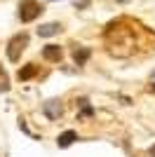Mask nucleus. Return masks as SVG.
Wrapping results in <instances>:
<instances>
[{
    "label": "nucleus",
    "mask_w": 155,
    "mask_h": 157,
    "mask_svg": "<svg viewBox=\"0 0 155 157\" xmlns=\"http://www.w3.org/2000/svg\"><path fill=\"white\" fill-rule=\"evenodd\" d=\"M42 14V5L38 0H21L19 2V19L21 24H31Z\"/></svg>",
    "instance_id": "f257e3e1"
},
{
    "label": "nucleus",
    "mask_w": 155,
    "mask_h": 157,
    "mask_svg": "<svg viewBox=\"0 0 155 157\" xmlns=\"http://www.w3.org/2000/svg\"><path fill=\"white\" fill-rule=\"evenodd\" d=\"M26 45H28V35H26V33H17V35L7 42V59L10 61H19L21 52L26 49Z\"/></svg>",
    "instance_id": "f03ea898"
},
{
    "label": "nucleus",
    "mask_w": 155,
    "mask_h": 157,
    "mask_svg": "<svg viewBox=\"0 0 155 157\" xmlns=\"http://www.w3.org/2000/svg\"><path fill=\"white\" fill-rule=\"evenodd\" d=\"M42 113H45V117H50V120H59L61 113H64V105H61L59 98H50V101L42 103Z\"/></svg>",
    "instance_id": "7ed1b4c3"
},
{
    "label": "nucleus",
    "mask_w": 155,
    "mask_h": 157,
    "mask_svg": "<svg viewBox=\"0 0 155 157\" xmlns=\"http://www.w3.org/2000/svg\"><path fill=\"white\" fill-rule=\"evenodd\" d=\"M61 56H64V52H61V47H59V45H47L45 49H42V59H45V61L57 63V61H61Z\"/></svg>",
    "instance_id": "20e7f679"
},
{
    "label": "nucleus",
    "mask_w": 155,
    "mask_h": 157,
    "mask_svg": "<svg viewBox=\"0 0 155 157\" xmlns=\"http://www.w3.org/2000/svg\"><path fill=\"white\" fill-rule=\"evenodd\" d=\"M59 31H61V24L50 21V24H42V26L38 28V35H40V38H52V35H57Z\"/></svg>",
    "instance_id": "39448f33"
},
{
    "label": "nucleus",
    "mask_w": 155,
    "mask_h": 157,
    "mask_svg": "<svg viewBox=\"0 0 155 157\" xmlns=\"http://www.w3.org/2000/svg\"><path fill=\"white\" fill-rule=\"evenodd\" d=\"M73 141H78V134L73 129H66L64 134L57 136V145L59 148H68V145H73Z\"/></svg>",
    "instance_id": "423d86ee"
},
{
    "label": "nucleus",
    "mask_w": 155,
    "mask_h": 157,
    "mask_svg": "<svg viewBox=\"0 0 155 157\" xmlns=\"http://www.w3.org/2000/svg\"><path fill=\"white\" fill-rule=\"evenodd\" d=\"M35 73H38V66H35V63H26L24 68H19V80L26 82V80L35 78Z\"/></svg>",
    "instance_id": "0eeeda50"
},
{
    "label": "nucleus",
    "mask_w": 155,
    "mask_h": 157,
    "mask_svg": "<svg viewBox=\"0 0 155 157\" xmlns=\"http://www.w3.org/2000/svg\"><path fill=\"white\" fill-rule=\"evenodd\" d=\"M89 49H87V47H75V49H73V61H75L78 66H82L85 61L89 59Z\"/></svg>",
    "instance_id": "6e6552de"
},
{
    "label": "nucleus",
    "mask_w": 155,
    "mask_h": 157,
    "mask_svg": "<svg viewBox=\"0 0 155 157\" xmlns=\"http://www.w3.org/2000/svg\"><path fill=\"white\" fill-rule=\"evenodd\" d=\"M78 103H80V115H78V120H85V117H89V115H94V108L89 105L87 98H80Z\"/></svg>",
    "instance_id": "1a4fd4ad"
},
{
    "label": "nucleus",
    "mask_w": 155,
    "mask_h": 157,
    "mask_svg": "<svg viewBox=\"0 0 155 157\" xmlns=\"http://www.w3.org/2000/svg\"><path fill=\"white\" fill-rule=\"evenodd\" d=\"M7 89H10V80H7L5 71L0 68V92H7Z\"/></svg>",
    "instance_id": "9d476101"
},
{
    "label": "nucleus",
    "mask_w": 155,
    "mask_h": 157,
    "mask_svg": "<svg viewBox=\"0 0 155 157\" xmlns=\"http://www.w3.org/2000/svg\"><path fill=\"white\" fill-rule=\"evenodd\" d=\"M75 7H78V10H85V7H89V0H75Z\"/></svg>",
    "instance_id": "9b49d317"
},
{
    "label": "nucleus",
    "mask_w": 155,
    "mask_h": 157,
    "mask_svg": "<svg viewBox=\"0 0 155 157\" xmlns=\"http://www.w3.org/2000/svg\"><path fill=\"white\" fill-rule=\"evenodd\" d=\"M150 92H155V73H153V78H150Z\"/></svg>",
    "instance_id": "f8f14e48"
},
{
    "label": "nucleus",
    "mask_w": 155,
    "mask_h": 157,
    "mask_svg": "<svg viewBox=\"0 0 155 157\" xmlns=\"http://www.w3.org/2000/svg\"><path fill=\"white\" fill-rule=\"evenodd\" d=\"M115 2H120V5H127V2H132V0H115Z\"/></svg>",
    "instance_id": "ddd939ff"
},
{
    "label": "nucleus",
    "mask_w": 155,
    "mask_h": 157,
    "mask_svg": "<svg viewBox=\"0 0 155 157\" xmlns=\"http://www.w3.org/2000/svg\"><path fill=\"white\" fill-rule=\"evenodd\" d=\"M150 157H155V145H153V148H150Z\"/></svg>",
    "instance_id": "4468645a"
},
{
    "label": "nucleus",
    "mask_w": 155,
    "mask_h": 157,
    "mask_svg": "<svg viewBox=\"0 0 155 157\" xmlns=\"http://www.w3.org/2000/svg\"><path fill=\"white\" fill-rule=\"evenodd\" d=\"M52 2H54V0H52Z\"/></svg>",
    "instance_id": "2eb2a0df"
}]
</instances>
